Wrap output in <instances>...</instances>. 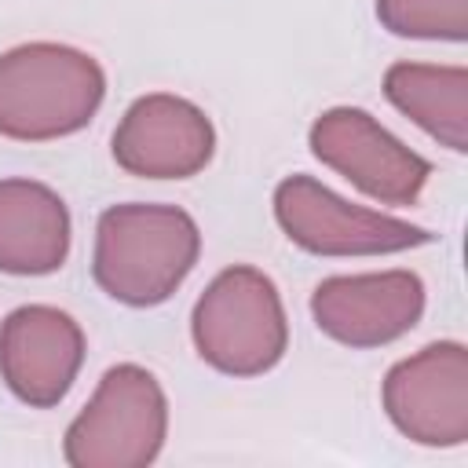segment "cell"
Wrapping results in <instances>:
<instances>
[{
	"label": "cell",
	"mask_w": 468,
	"mask_h": 468,
	"mask_svg": "<svg viewBox=\"0 0 468 468\" xmlns=\"http://www.w3.org/2000/svg\"><path fill=\"white\" fill-rule=\"evenodd\" d=\"M197 256L201 230L190 212L128 201L106 208L95 223L91 278L117 303L154 307L186 282Z\"/></svg>",
	"instance_id": "cell-1"
},
{
	"label": "cell",
	"mask_w": 468,
	"mask_h": 468,
	"mask_svg": "<svg viewBox=\"0 0 468 468\" xmlns=\"http://www.w3.org/2000/svg\"><path fill=\"white\" fill-rule=\"evenodd\" d=\"M106 99L102 66L69 44L33 40L0 55V135L51 143L88 128Z\"/></svg>",
	"instance_id": "cell-2"
},
{
	"label": "cell",
	"mask_w": 468,
	"mask_h": 468,
	"mask_svg": "<svg viewBox=\"0 0 468 468\" xmlns=\"http://www.w3.org/2000/svg\"><path fill=\"white\" fill-rule=\"evenodd\" d=\"M190 336L216 373H271L289 351V318L278 285L249 263L219 271L194 303Z\"/></svg>",
	"instance_id": "cell-3"
},
{
	"label": "cell",
	"mask_w": 468,
	"mask_h": 468,
	"mask_svg": "<svg viewBox=\"0 0 468 468\" xmlns=\"http://www.w3.org/2000/svg\"><path fill=\"white\" fill-rule=\"evenodd\" d=\"M168 439V399L146 366H110L69 420L62 457L73 468H146Z\"/></svg>",
	"instance_id": "cell-4"
},
{
	"label": "cell",
	"mask_w": 468,
	"mask_h": 468,
	"mask_svg": "<svg viewBox=\"0 0 468 468\" xmlns=\"http://www.w3.org/2000/svg\"><path fill=\"white\" fill-rule=\"evenodd\" d=\"M274 219L292 245L314 256H384L431 241L424 227L351 205L314 176H289L274 186Z\"/></svg>",
	"instance_id": "cell-5"
},
{
	"label": "cell",
	"mask_w": 468,
	"mask_h": 468,
	"mask_svg": "<svg viewBox=\"0 0 468 468\" xmlns=\"http://www.w3.org/2000/svg\"><path fill=\"white\" fill-rule=\"evenodd\" d=\"M307 143L325 168L340 172L380 205H413L431 176V165L417 150L358 106H333L318 113Z\"/></svg>",
	"instance_id": "cell-6"
},
{
	"label": "cell",
	"mask_w": 468,
	"mask_h": 468,
	"mask_svg": "<svg viewBox=\"0 0 468 468\" xmlns=\"http://www.w3.org/2000/svg\"><path fill=\"white\" fill-rule=\"evenodd\" d=\"M380 402L388 420L420 446H461L468 439V351L439 340L395 362Z\"/></svg>",
	"instance_id": "cell-7"
},
{
	"label": "cell",
	"mask_w": 468,
	"mask_h": 468,
	"mask_svg": "<svg viewBox=\"0 0 468 468\" xmlns=\"http://www.w3.org/2000/svg\"><path fill=\"white\" fill-rule=\"evenodd\" d=\"M216 154V128L201 106L172 91L135 99L113 128V161L139 179H190Z\"/></svg>",
	"instance_id": "cell-8"
},
{
	"label": "cell",
	"mask_w": 468,
	"mask_h": 468,
	"mask_svg": "<svg viewBox=\"0 0 468 468\" xmlns=\"http://www.w3.org/2000/svg\"><path fill=\"white\" fill-rule=\"evenodd\" d=\"M424 314V282L413 271L333 274L311 292L314 325L344 347H384Z\"/></svg>",
	"instance_id": "cell-9"
},
{
	"label": "cell",
	"mask_w": 468,
	"mask_h": 468,
	"mask_svg": "<svg viewBox=\"0 0 468 468\" xmlns=\"http://www.w3.org/2000/svg\"><path fill=\"white\" fill-rule=\"evenodd\" d=\"M84 366V329L51 303L15 307L0 322V377L7 391L33 406H58Z\"/></svg>",
	"instance_id": "cell-10"
},
{
	"label": "cell",
	"mask_w": 468,
	"mask_h": 468,
	"mask_svg": "<svg viewBox=\"0 0 468 468\" xmlns=\"http://www.w3.org/2000/svg\"><path fill=\"white\" fill-rule=\"evenodd\" d=\"M69 256V208L37 179H0V271L51 274Z\"/></svg>",
	"instance_id": "cell-11"
},
{
	"label": "cell",
	"mask_w": 468,
	"mask_h": 468,
	"mask_svg": "<svg viewBox=\"0 0 468 468\" xmlns=\"http://www.w3.org/2000/svg\"><path fill=\"white\" fill-rule=\"evenodd\" d=\"M388 102L453 154L468 150V69L435 62H395L384 73Z\"/></svg>",
	"instance_id": "cell-12"
},
{
	"label": "cell",
	"mask_w": 468,
	"mask_h": 468,
	"mask_svg": "<svg viewBox=\"0 0 468 468\" xmlns=\"http://www.w3.org/2000/svg\"><path fill=\"white\" fill-rule=\"evenodd\" d=\"M377 18L395 37L457 44L468 37V0H377Z\"/></svg>",
	"instance_id": "cell-13"
}]
</instances>
